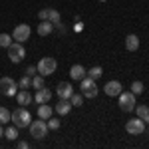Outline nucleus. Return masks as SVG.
<instances>
[{"label":"nucleus","mask_w":149,"mask_h":149,"mask_svg":"<svg viewBox=\"0 0 149 149\" xmlns=\"http://www.w3.org/2000/svg\"><path fill=\"white\" fill-rule=\"evenodd\" d=\"M10 121L14 123V125L18 127V129H22V127H28L30 125V121H32V115H30V111L26 109V107H18V109H14L10 115Z\"/></svg>","instance_id":"nucleus-1"},{"label":"nucleus","mask_w":149,"mask_h":149,"mask_svg":"<svg viewBox=\"0 0 149 149\" xmlns=\"http://www.w3.org/2000/svg\"><path fill=\"white\" fill-rule=\"evenodd\" d=\"M117 105H119V109L121 111H125V113H131L133 109H135V93L133 92H121L119 95H117Z\"/></svg>","instance_id":"nucleus-2"},{"label":"nucleus","mask_w":149,"mask_h":149,"mask_svg":"<svg viewBox=\"0 0 149 149\" xmlns=\"http://www.w3.org/2000/svg\"><path fill=\"white\" fill-rule=\"evenodd\" d=\"M36 68H38V74H40V76L48 78V76H52V74L56 72L58 62L54 60V58H42V60L36 64Z\"/></svg>","instance_id":"nucleus-3"},{"label":"nucleus","mask_w":149,"mask_h":149,"mask_svg":"<svg viewBox=\"0 0 149 149\" xmlns=\"http://www.w3.org/2000/svg\"><path fill=\"white\" fill-rule=\"evenodd\" d=\"M30 133H32V137L34 139H44L48 135V121L46 119H36V121H30Z\"/></svg>","instance_id":"nucleus-4"},{"label":"nucleus","mask_w":149,"mask_h":149,"mask_svg":"<svg viewBox=\"0 0 149 149\" xmlns=\"http://www.w3.org/2000/svg\"><path fill=\"white\" fill-rule=\"evenodd\" d=\"M6 50H8V60H10L12 64H20L26 58V50H24V46L20 42H12Z\"/></svg>","instance_id":"nucleus-5"},{"label":"nucleus","mask_w":149,"mask_h":149,"mask_svg":"<svg viewBox=\"0 0 149 149\" xmlns=\"http://www.w3.org/2000/svg\"><path fill=\"white\" fill-rule=\"evenodd\" d=\"M125 131L129 135H141L145 131V121L141 117H133V119H129L125 123Z\"/></svg>","instance_id":"nucleus-6"},{"label":"nucleus","mask_w":149,"mask_h":149,"mask_svg":"<svg viewBox=\"0 0 149 149\" xmlns=\"http://www.w3.org/2000/svg\"><path fill=\"white\" fill-rule=\"evenodd\" d=\"M16 81L12 80L10 76H4V78H0V92L4 93V95H8V97H14L16 95Z\"/></svg>","instance_id":"nucleus-7"},{"label":"nucleus","mask_w":149,"mask_h":149,"mask_svg":"<svg viewBox=\"0 0 149 149\" xmlns=\"http://www.w3.org/2000/svg\"><path fill=\"white\" fill-rule=\"evenodd\" d=\"M30 34H32V30H30L28 24H18V26L12 30V38H14V42H20V44H24V42L30 38Z\"/></svg>","instance_id":"nucleus-8"},{"label":"nucleus","mask_w":149,"mask_h":149,"mask_svg":"<svg viewBox=\"0 0 149 149\" xmlns=\"http://www.w3.org/2000/svg\"><path fill=\"white\" fill-rule=\"evenodd\" d=\"M103 92H105V95H109V97H117L119 93L123 92V86H121V81H117V80H109L103 86Z\"/></svg>","instance_id":"nucleus-9"},{"label":"nucleus","mask_w":149,"mask_h":149,"mask_svg":"<svg viewBox=\"0 0 149 149\" xmlns=\"http://www.w3.org/2000/svg\"><path fill=\"white\" fill-rule=\"evenodd\" d=\"M38 18L40 20H48V22H60L62 20V14L56 10V8H44V10L38 12Z\"/></svg>","instance_id":"nucleus-10"},{"label":"nucleus","mask_w":149,"mask_h":149,"mask_svg":"<svg viewBox=\"0 0 149 149\" xmlns=\"http://www.w3.org/2000/svg\"><path fill=\"white\" fill-rule=\"evenodd\" d=\"M56 93H58L60 100H70L72 93H74V86H72L70 81H60L56 86Z\"/></svg>","instance_id":"nucleus-11"},{"label":"nucleus","mask_w":149,"mask_h":149,"mask_svg":"<svg viewBox=\"0 0 149 149\" xmlns=\"http://www.w3.org/2000/svg\"><path fill=\"white\" fill-rule=\"evenodd\" d=\"M52 100V92L48 90V88H40V90H36V95H34V102L40 105V103H48Z\"/></svg>","instance_id":"nucleus-12"},{"label":"nucleus","mask_w":149,"mask_h":149,"mask_svg":"<svg viewBox=\"0 0 149 149\" xmlns=\"http://www.w3.org/2000/svg\"><path fill=\"white\" fill-rule=\"evenodd\" d=\"M86 74H88V70L84 68L81 64H74L72 68H70V78L76 81H80L81 78H86Z\"/></svg>","instance_id":"nucleus-13"},{"label":"nucleus","mask_w":149,"mask_h":149,"mask_svg":"<svg viewBox=\"0 0 149 149\" xmlns=\"http://www.w3.org/2000/svg\"><path fill=\"white\" fill-rule=\"evenodd\" d=\"M54 111H56L58 115H68L70 111H72V103H70V100H60V102L56 103V107H54Z\"/></svg>","instance_id":"nucleus-14"},{"label":"nucleus","mask_w":149,"mask_h":149,"mask_svg":"<svg viewBox=\"0 0 149 149\" xmlns=\"http://www.w3.org/2000/svg\"><path fill=\"white\" fill-rule=\"evenodd\" d=\"M16 102L20 103L22 107H26V105H30V103L34 102V97H32V93L28 92V90H22V92L16 93Z\"/></svg>","instance_id":"nucleus-15"},{"label":"nucleus","mask_w":149,"mask_h":149,"mask_svg":"<svg viewBox=\"0 0 149 149\" xmlns=\"http://www.w3.org/2000/svg\"><path fill=\"white\" fill-rule=\"evenodd\" d=\"M52 113H54V107H52V105H50V103H40V105H38V117H40V119H50V117H52Z\"/></svg>","instance_id":"nucleus-16"},{"label":"nucleus","mask_w":149,"mask_h":149,"mask_svg":"<svg viewBox=\"0 0 149 149\" xmlns=\"http://www.w3.org/2000/svg\"><path fill=\"white\" fill-rule=\"evenodd\" d=\"M125 50H127V52H137V50H139V36L127 34V38H125Z\"/></svg>","instance_id":"nucleus-17"},{"label":"nucleus","mask_w":149,"mask_h":149,"mask_svg":"<svg viewBox=\"0 0 149 149\" xmlns=\"http://www.w3.org/2000/svg\"><path fill=\"white\" fill-rule=\"evenodd\" d=\"M54 32V24L48 22V20H42V22L38 24V34L42 36V38H48V36Z\"/></svg>","instance_id":"nucleus-18"},{"label":"nucleus","mask_w":149,"mask_h":149,"mask_svg":"<svg viewBox=\"0 0 149 149\" xmlns=\"http://www.w3.org/2000/svg\"><path fill=\"white\" fill-rule=\"evenodd\" d=\"M137 117H141L145 123H149V105H135V109H133Z\"/></svg>","instance_id":"nucleus-19"},{"label":"nucleus","mask_w":149,"mask_h":149,"mask_svg":"<svg viewBox=\"0 0 149 149\" xmlns=\"http://www.w3.org/2000/svg\"><path fill=\"white\" fill-rule=\"evenodd\" d=\"M102 74H103V70L100 68V66H93V68L88 70V74H86V76H88V78H92V80H100V78H102Z\"/></svg>","instance_id":"nucleus-20"},{"label":"nucleus","mask_w":149,"mask_h":149,"mask_svg":"<svg viewBox=\"0 0 149 149\" xmlns=\"http://www.w3.org/2000/svg\"><path fill=\"white\" fill-rule=\"evenodd\" d=\"M14 42L12 34H6V32H0V48H8Z\"/></svg>","instance_id":"nucleus-21"},{"label":"nucleus","mask_w":149,"mask_h":149,"mask_svg":"<svg viewBox=\"0 0 149 149\" xmlns=\"http://www.w3.org/2000/svg\"><path fill=\"white\" fill-rule=\"evenodd\" d=\"M18 88H20V90H28V88H32V78L24 74L22 78L18 80Z\"/></svg>","instance_id":"nucleus-22"},{"label":"nucleus","mask_w":149,"mask_h":149,"mask_svg":"<svg viewBox=\"0 0 149 149\" xmlns=\"http://www.w3.org/2000/svg\"><path fill=\"white\" fill-rule=\"evenodd\" d=\"M70 103H72V107H80L81 103H84V93H72V97H70Z\"/></svg>","instance_id":"nucleus-23"},{"label":"nucleus","mask_w":149,"mask_h":149,"mask_svg":"<svg viewBox=\"0 0 149 149\" xmlns=\"http://www.w3.org/2000/svg\"><path fill=\"white\" fill-rule=\"evenodd\" d=\"M4 137L10 139V141H14V139L18 137V127H16V125H10L8 129H4Z\"/></svg>","instance_id":"nucleus-24"},{"label":"nucleus","mask_w":149,"mask_h":149,"mask_svg":"<svg viewBox=\"0 0 149 149\" xmlns=\"http://www.w3.org/2000/svg\"><path fill=\"white\" fill-rule=\"evenodd\" d=\"M143 90H145L143 81H133V84H131V88H129V92H133L135 95H141V93H143Z\"/></svg>","instance_id":"nucleus-25"},{"label":"nucleus","mask_w":149,"mask_h":149,"mask_svg":"<svg viewBox=\"0 0 149 149\" xmlns=\"http://www.w3.org/2000/svg\"><path fill=\"white\" fill-rule=\"evenodd\" d=\"M32 88H34V90L44 88V76H40V74H38V76H34V78H32Z\"/></svg>","instance_id":"nucleus-26"},{"label":"nucleus","mask_w":149,"mask_h":149,"mask_svg":"<svg viewBox=\"0 0 149 149\" xmlns=\"http://www.w3.org/2000/svg\"><path fill=\"white\" fill-rule=\"evenodd\" d=\"M10 111H8V109H6V107H0V123H2V125H4V123H8V121H10Z\"/></svg>","instance_id":"nucleus-27"},{"label":"nucleus","mask_w":149,"mask_h":149,"mask_svg":"<svg viewBox=\"0 0 149 149\" xmlns=\"http://www.w3.org/2000/svg\"><path fill=\"white\" fill-rule=\"evenodd\" d=\"M48 129H52V131L60 129V119H58V117H50V119H48Z\"/></svg>","instance_id":"nucleus-28"},{"label":"nucleus","mask_w":149,"mask_h":149,"mask_svg":"<svg viewBox=\"0 0 149 149\" xmlns=\"http://www.w3.org/2000/svg\"><path fill=\"white\" fill-rule=\"evenodd\" d=\"M24 74H26V76H30V78H34L36 74H38V68H36V66H28V68L24 70Z\"/></svg>","instance_id":"nucleus-29"},{"label":"nucleus","mask_w":149,"mask_h":149,"mask_svg":"<svg viewBox=\"0 0 149 149\" xmlns=\"http://www.w3.org/2000/svg\"><path fill=\"white\" fill-rule=\"evenodd\" d=\"M54 30L60 32V34H66V26L62 24V20H60V22H54Z\"/></svg>","instance_id":"nucleus-30"},{"label":"nucleus","mask_w":149,"mask_h":149,"mask_svg":"<svg viewBox=\"0 0 149 149\" xmlns=\"http://www.w3.org/2000/svg\"><path fill=\"white\" fill-rule=\"evenodd\" d=\"M74 30H76V32H81V30H84V24H81V20L74 24Z\"/></svg>","instance_id":"nucleus-31"},{"label":"nucleus","mask_w":149,"mask_h":149,"mask_svg":"<svg viewBox=\"0 0 149 149\" xmlns=\"http://www.w3.org/2000/svg\"><path fill=\"white\" fill-rule=\"evenodd\" d=\"M18 149H28V143L26 141H18Z\"/></svg>","instance_id":"nucleus-32"},{"label":"nucleus","mask_w":149,"mask_h":149,"mask_svg":"<svg viewBox=\"0 0 149 149\" xmlns=\"http://www.w3.org/2000/svg\"><path fill=\"white\" fill-rule=\"evenodd\" d=\"M4 135V129H2V123H0V137Z\"/></svg>","instance_id":"nucleus-33"},{"label":"nucleus","mask_w":149,"mask_h":149,"mask_svg":"<svg viewBox=\"0 0 149 149\" xmlns=\"http://www.w3.org/2000/svg\"><path fill=\"white\" fill-rule=\"evenodd\" d=\"M100 2H107V0H100Z\"/></svg>","instance_id":"nucleus-34"},{"label":"nucleus","mask_w":149,"mask_h":149,"mask_svg":"<svg viewBox=\"0 0 149 149\" xmlns=\"http://www.w3.org/2000/svg\"><path fill=\"white\" fill-rule=\"evenodd\" d=\"M0 93H2V92H0Z\"/></svg>","instance_id":"nucleus-35"}]
</instances>
